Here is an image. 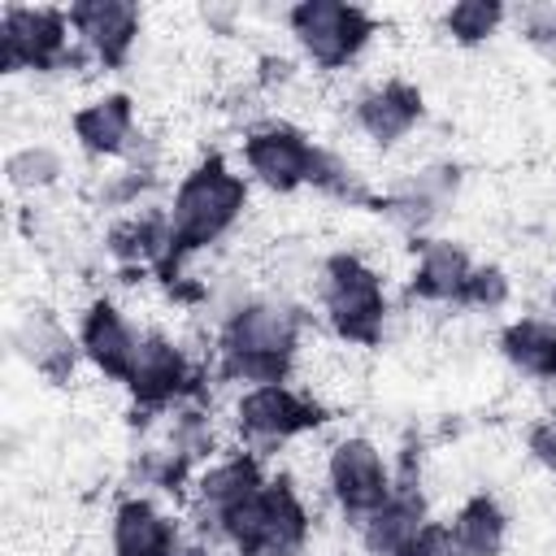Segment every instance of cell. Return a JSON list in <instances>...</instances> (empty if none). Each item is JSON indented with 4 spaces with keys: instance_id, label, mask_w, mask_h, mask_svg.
Masks as SVG:
<instances>
[{
    "instance_id": "obj_22",
    "label": "cell",
    "mask_w": 556,
    "mask_h": 556,
    "mask_svg": "<svg viewBox=\"0 0 556 556\" xmlns=\"http://www.w3.org/2000/svg\"><path fill=\"white\" fill-rule=\"evenodd\" d=\"M504 365L530 382H556V321L543 313L508 317L495 334Z\"/></svg>"
},
{
    "instance_id": "obj_17",
    "label": "cell",
    "mask_w": 556,
    "mask_h": 556,
    "mask_svg": "<svg viewBox=\"0 0 556 556\" xmlns=\"http://www.w3.org/2000/svg\"><path fill=\"white\" fill-rule=\"evenodd\" d=\"M426 521H430L426 491L413 478V469H400L395 473V491L356 526V539H361L365 556H404Z\"/></svg>"
},
{
    "instance_id": "obj_27",
    "label": "cell",
    "mask_w": 556,
    "mask_h": 556,
    "mask_svg": "<svg viewBox=\"0 0 556 556\" xmlns=\"http://www.w3.org/2000/svg\"><path fill=\"white\" fill-rule=\"evenodd\" d=\"M404 556H460V547H456L452 526H447V521H439V517H430V521L417 530V539L408 543V552H404Z\"/></svg>"
},
{
    "instance_id": "obj_21",
    "label": "cell",
    "mask_w": 556,
    "mask_h": 556,
    "mask_svg": "<svg viewBox=\"0 0 556 556\" xmlns=\"http://www.w3.org/2000/svg\"><path fill=\"white\" fill-rule=\"evenodd\" d=\"M473 256L456 243V239H417L413 243V269H408V295L417 304H447V308H460V295H465V282L473 274Z\"/></svg>"
},
{
    "instance_id": "obj_10",
    "label": "cell",
    "mask_w": 556,
    "mask_h": 556,
    "mask_svg": "<svg viewBox=\"0 0 556 556\" xmlns=\"http://www.w3.org/2000/svg\"><path fill=\"white\" fill-rule=\"evenodd\" d=\"M265 460L261 452L252 447H235V452H222L213 460H204L191 478V491H187V530H195L200 539H208L217 547V526L222 517L243 504L256 486H265Z\"/></svg>"
},
{
    "instance_id": "obj_31",
    "label": "cell",
    "mask_w": 556,
    "mask_h": 556,
    "mask_svg": "<svg viewBox=\"0 0 556 556\" xmlns=\"http://www.w3.org/2000/svg\"><path fill=\"white\" fill-rule=\"evenodd\" d=\"M200 22L208 26V35H235L243 22L239 4H200Z\"/></svg>"
},
{
    "instance_id": "obj_8",
    "label": "cell",
    "mask_w": 556,
    "mask_h": 556,
    "mask_svg": "<svg viewBox=\"0 0 556 556\" xmlns=\"http://www.w3.org/2000/svg\"><path fill=\"white\" fill-rule=\"evenodd\" d=\"M317 156H321V143H313V135L287 117H265V122L248 126L239 139V161H243L248 182H256L274 195L313 187Z\"/></svg>"
},
{
    "instance_id": "obj_11",
    "label": "cell",
    "mask_w": 556,
    "mask_h": 556,
    "mask_svg": "<svg viewBox=\"0 0 556 556\" xmlns=\"http://www.w3.org/2000/svg\"><path fill=\"white\" fill-rule=\"evenodd\" d=\"M195 382H200V369H195V361L187 356L182 343H174L165 330H143L139 334V352H135L130 374L122 382L135 408H143V413L178 408L195 395Z\"/></svg>"
},
{
    "instance_id": "obj_33",
    "label": "cell",
    "mask_w": 556,
    "mask_h": 556,
    "mask_svg": "<svg viewBox=\"0 0 556 556\" xmlns=\"http://www.w3.org/2000/svg\"><path fill=\"white\" fill-rule=\"evenodd\" d=\"M547 304H552V321H556V282H552V295H547Z\"/></svg>"
},
{
    "instance_id": "obj_16",
    "label": "cell",
    "mask_w": 556,
    "mask_h": 556,
    "mask_svg": "<svg viewBox=\"0 0 556 556\" xmlns=\"http://www.w3.org/2000/svg\"><path fill=\"white\" fill-rule=\"evenodd\" d=\"M426 117V96L417 83L408 78H382V83H369L365 91H356L352 100V126L378 143V148H395L404 143Z\"/></svg>"
},
{
    "instance_id": "obj_5",
    "label": "cell",
    "mask_w": 556,
    "mask_h": 556,
    "mask_svg": "<svg viewBox=\"0 0 556 556\" xmlns=\"http://www.w3.org/2000/svg\"><path fill=\"white\" fill-rule=\"evenodd\" d=\"M91 56L78 48L70 13L56 4L0 9V74H74Z\"/></svg>"
},
{
    "instance_id": "obj_18",
    "label": "cell",
    "mask_w": 556,
    "mask_h": 556,
    "mask_svg": "<svg viewBox=\"0 0 556 556\" xmlns=\"http://www.w3.org/2000/svg\"><path fill=\"white\" fill-rule=\"evenodd\" d=\"M182 521L165 513L152 495L135 491L113 504L109 517V556H174L182 539Z\"/></svg>"
},
{
    "instance_id": "obj_25",
    "label": "cell",
    "mask_w": 556,
    "mask_h": 556,
    "mask_svg": "<svg viewBox=\"0 0 556 556\" xmlns=\"http://www.w3.org/2000/svg\"><path fill=\"white\" fill-rule=\"evenodd\" d=\"M4 178L17 195H39V191H52L61 178H65V156L61 148L52 143H22L4 156Z\"/></svg>"
},
{
    "instance_id": "obj_32",
    "label": "cell",
    "mask_w": 556,
    "mask_h": 556,
    "mask_svg": "<svg viewBox=\"0 0 556 556\" xmlns=\"http://www.w3.org/2000/svg\"><path fill=\"white\" fill-rule=\"evenodd\" d=\"M174 556H213V543H208V539H200L195 530H187V534L178 539Z\"/></svg>"
},
{
    "instance_id": "obj_3",
    "label": "cell",
    "mask_w": 556,
    "mask_h": 556,
    "mask_svg": "<svg viewBox=\"0 0 556 556\" xmlns=\"http://www.w3.org/2000/svg\"><path fill=\"white\" fill-rule=\"evenodd\" d=\"M313 539V508L287 473H269L217 526V547L235 556H304Z\"/></svg>"
},
{
    "instance_id": "obj_30",
    "label": "cell",
    "mask_w": 556,
    "mask_h": 556,
    "mask_svg": "<svg viewBox=\"0 0 556 556\" xmlns=\"http://www.w3.org/2000/svg\"><path fill=\"white\" fill-rule=\"evenodd\" d=\"M291 78H295V61H291V56L265 52V56L256 61V83H261L265 91H274V87H287Z\"/></svg>"
},
{
    "instance_id": "obj_20",
    "label": "cell",
    "mask_w": 556,
    "mask_h": 556,
    "mask_svg": "<svg viewBox=\"0 0 556 556\" xmlns=\"http://www.w3.org/2000/svg\"><path fill=\"white\" fill-rule=\"evenodd\" d=\"M70 135L91 161H122L139 135L135 100L126 91H104L70 113Z\"/></svg>"
},
{
    "instance_id": "obj_15",
    "label": "cell",
    "mask_w": 556,
    "mask_h": 556,
    "mask_svg": "<svg viewBox=\"0 0 556 556\" xmlns=\"http://www.w3.org/2000/svg\"><path fill=\"white\" fill-rule=\"evenodd\" d=\"M74 334H78V352H83V361H87L100 378H109V382H126L143 330L126 317V308H122L117 300H109V295H91V300L83 304V313H78Z\"/></svg>"
},
{
    "instance_id": "obj_12",
    "label": "cell",
    "mask_w": 556,
    "mask_h": 556,
    "mask_svg": "<svg viewBox=\"0 0 556 556\" xmlns=\"http://www.w3.org/2000/svg\"><path fill=\"white\" fill-rule=\"evenodd\" d=\"M456 191H460V165L456 161H426L413 174L395 178L387 191H378L374 213H382L400 235H408L417 243L452 208Z\"/></svg>"
},
{
    "instance_id": "obj_26",
    "label": "cell",
    "mask_w": 556,
    "mask_h": 556,
    "mask_svg": "<svg viewBox=\"0 0 556 556\" xmlns=\"http://www.w3.org/2000/svg\"><path fill=\"white\" fill-rule=\"evenodd\" d=\"M513 304V278L504 265L495 261H478L469 282H465V295H460V308H473V313H500Z\"/></svg>"
},
{
    "instance_id": "obj_6",
    "label": "cell",
    "mask_w": 556,
    "mask_h": 556,
    "mask_svg": "<svg viewBox=\"0 0 556 556\" xmlns=\"http://www.w3.org/2000/svg\"><path fill=\"white\" fill-rule=\"evenodd\" d=\"M282 26L295 52L326 74L356 65L378 35V17L348 0H300L282 13Z\"/></svg>"
},
{
    "instance_id": "obj_23",
    "label": "cell",
    "mask_w": 556,
    "mask_h": 556,
    "mask_svg": "<svg viewBox=\"0 0 556 556\" xmlns=\"http://www.w3.org/2000/svg\"><path fill=\"white\" fill-rule=\"evenodd\" d=\"M460 556H500L508 543V513L491 491H473L447 517Z\"/></svg>"
},
{
    "instance_id": "obj_29",
    "label": "cell",
    "mask_w": 556,
    "mask_h": 556,
    "mask_svg": "<svg viewBox=\"0 0 556 556\" xmlns=\"http://www.w3.org/2000/svg\"><path fill=\"white\" fill-rule=\"evenodd\" d=\"M521 35L534 43V48H556V4H530L521 13H513Z\"/></svg>"
},
{
    "instance_id": "obj_9",
    "label": "cell",
    "mask_w": 556,
    "mask_h": 556,
    "mask_svg": "<svg viewBox=\"0 0 556 556\" xmlns=\"http://www.w3.org/2000/svg\"><path fill=\"white\" fill-rule=\"evenodd\" d=\"M321 473H326V495L334 500V508L352 530L395 491V469L369 434H339L326 447Z\"/></svg>"
},
{
    "instance_id": "obj_24",
    "label": "cell",
    "mask_w": 556,
    "mask_h": 556,
    "mask_svg": "<svg viewBox=\"0 0 556 556\" xmlns=\"http://www.w3.org/2000/svg\"><path fill=\"white\" fill-rule=\"evenodd\" d=\"M508 17H513V9L500 4V0H456V4H447L439 13V30L456 48H478V43L495 39Z\"/></svg>"
},
{
    "instance_id": "obj_13",
    "label": "cell",
    "mask_w": 556,
    "mask_h": 556,
    "mask_svg": "<svg viewBox=\"0 0 556 556\" xmlns=\"http://www.w3.org/2000/svg\"><path fill=\"white\" fill-rule=\"evenodd\" d=\"M104 252L126 274H156L161 282L174 269V226L165 204H143L117 213L104 230Z\"/></svg>"
},
{
    "instance_id": "obj_14",
    "label": "cell",
    "mask_w": 556,
    "mask_h": 556,
    "mask_svg": "<svg viewBox=\"0 0 556 556\" xmlns=\"http://www.w3.org/2000/svg\"><path fill=\"white\" fill-rule=\"evenodd\" d=\"M78 48L100 70H122L139 43L143 9L135 0H74L65 4Z\"/></svg>"
},
{
    "instance_id": "obj_19",
    "label": "cell",
    "mask_w": 556,
    "mask_h": 556,
    "mask_svg": "<svg viewBox=\"0 0 556 556\" xmlns=\"http://www.w3.org/2000/svg\"><path fill=\"white\" fill-rule=\"evenodd\" d=\"M13 352H17L39 378H48L52 387H65V382L74 378L78 361H83L78 334H70V326H65L52 308H43V304H30V308L22 313V321L13 326Z\"/></svg>"
},
{
    "instance_id": "obj_1",
    "label": "cell",
    "mask_w": 556,
    "mask_h": 556,
    "mask_svg": "<svg viewBox=\"0 0 556 556\" xmlns=\"http://www.w3.org/2000/svg\"><path fill=\"white\" fill-rule=\"evenodd\" d=\"M304 334H308L304 304L287 295H248L217 321L213 378L239 391L261 382H291Z\"/></svg>"
},
{
    "instance_id": "obj_4",
    "label": "cell",
    "mask_w": 556,
    "mask_h": 556,
    "mask_svg": "<svg viewBox=\"0 0 556 556\" xmlns=\"http://www.w3.org/2000/svg\"><path fill=\"white\" fill-rule=\"evenodd\" d=\"M317 308L339 343L378 348L391 317L387 278L361 252L339 248L317 265Z\"/></svg>"
},
{
    "instance_id": "obj_7",
    "label": "cell",
    "mask_w": 556,
    "mask_h": 556,
    "mask_svg": "<svg viewBox=\"0 0 556 556\" xmlns=\"http://www.w3.org/2000/svg\"><path fill=\"white\" fill-rule=\"evenodd\" d=\"M321 421H326L321 400H313L308 391H300L291 382L243 387L230 404V426L243 439V447H252V452H269L300 434H313Z\"/></svg>"
},
{
    "instance_id": "obj_2",
    "label": "cell",
    "mask_w": 556,
    "mask_h": 556,
    "mask_svg": "<svg viewBox=\"0 0 556 556\" xmlns=\"http://www.w3.org/2000/svg\"><path fill=\"white\" fill-rule=\"evenodd\" d=\"M248 195H252V182L243 169H235L222 152H208L200 156L178 182H174V195H169V226H174V269H169V287L182 282V261L222 243L239 217L248 213Z\"/></svg>"
},
{
    "instance_id": "obj_28",
    "label": "cell",
    "mask_w": 556,
    "mask_h": 556,
    "mask_svg": "<svg viewBox=\"0 0 556 556\" xmlns=\"http://www.w3.org/2000/svg\"><path fill=\"white\" fill-rule=\"evenodd\" d=\"M526 452H530V460H534L539 469H547V473L556 478V413L530 421V430H526Z\"/></svg>"
}]
</instances>
